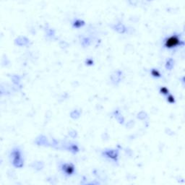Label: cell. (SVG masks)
I'll return each instance as SVG.
<instances>
[{
  "label": "cell",
  "mask_w": 185,
  "mask_h": 185,
  "mask_svg": "<svg viewBox=\"0 0 185 185\" xmlns=\"http://www.w3.org/2000/svg\"><path fill=\"white\" fill-rule=\"evenodd\" d=\"M184 43L181 35L177 33H174L167 36L163 39L162 48L168 51H175L181 46H184Z\"/></svg>",
  "instance_id": "1"
},
{
  "label": "cell",
  "mask_w": 185,
  "mask_h": 185,
  "mask_svg": "<svg viewBox=\"0 0 185 185\" xmlns=\"http://www.w3.org/2000/svg\"><path fill=\"white\" fill-rule=\"evenodd\" d=\"M10 158L13 160V164L16 167H22L23 165V159L22 150L18 147H15L10 152Z\"/></svg>",
  "instance_id": "2"
},
{
  "label": "cell",
  "mask_w": 185,
  "mask_h": 185,
  "mask_svg": "<svg viewBox=\"0 0 185 185\" xmlns=\"http://www.w3.org/2000/svg\"><path fill=\"white\" fill-rule=\"evenodd\" d=\"M59 170L66 177H71L75 175L76 174V168L75 166L72 163L62 162L60 163L59 165Z\"/></svg>",
  "instance_id": "3"
},
{
  "label": "cell",
  "mask_w": 185,
  "mask_h": 185,
  "mask_svg": "<svg viewBox=\"0 0 185 185\" xmlns=\"http://www.w3.org/2000/svg\"><path fill=\"white\" fill-rule=\"evenodd\" d=\"M103 155L105 157L111 159V160L114 161H117L118 152L115 150H105V151L103 152Z\"/></svg>",
  "instance_id": "4"
},
{
  "label": "cell",
  "mask_w": 185,
  "mask_h": 185,
  "mask_svg": "<svg viewBox=\"0 0 185 185\" xmlns=\"http://www.w3.org/2000/svg\"><path fill=\"white\" fill-rule=\"evenodd\" d=\"M150 74L151 75L152 77L154 78H161L162 77L161 73L158 69H156V68H153L150 70Z\"/></svg>",
  "instance_id": "5"
},
{
  "label": "cell",
  "mask_w": 185,
  "mask_h": 185,
  "mask_svg": "<svg viewBox=\"0 0 185 185\" xmlns=\"http://www.w3.org/2000/svg\"><path fill=\"white\" fill-rule=\"evenodd\" d=\"M85 25V23L81 20H79V19H75L74 21L73 22V27L75 28H80L81 27H83Z\"/></svg>",
  "instance_id": "6"
},
{
  "label": "cell",
  "mask_w": 185,
  "mask_h": 185,
  "mask_svg": "<svg viewBox=\"0 0 185 185\" xmlns=\"http://www.w3.org/2000/svg\"><path fill=\"white\" fill-rule=\"evenodd\" d=\"M159 92L164 96H166V95H169L170 93V91H169V89L166 86H161L159 88Z\"/></svg>",
  "instance_id": "7"
},
{
  "label": "cell",
  "mask_w": 185,
  "mask_h": 185,
  "mask_svg": "<svg viewBox=\"0 0 185 185\" xmlns=\"http://www.w3.org/2000/svg\"><path fill=\"white\" fill-rule=\"evenodd\" d=\"M166 101L170 104H174L176 103V98L172 94L169 93V95L166 96Z\"/></svg>",
  "instance_id": "8"
}]
</instances>
